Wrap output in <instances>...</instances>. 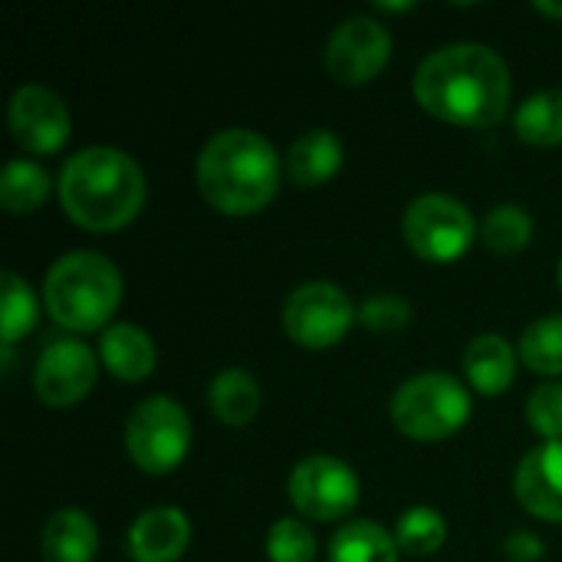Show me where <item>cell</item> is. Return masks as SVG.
<instances>
[{"label":"cell","instance_id":"5","mask_svg":"<svg viewBox=\"0 0 562 562\" xmlns=\"http://www.w3.org/2000/svg\"><path fill=\"white\" fill-rule=\"evenodd\" d=\"M471 418L468 389L448 372H418L392 395V422L418 441H441Z\"/></svg>","mask_w":562,"mask_h":562},{"label":"cell","instance_id":"19","mask_svg":"<svg viewBox=\"0 0 562 562\" xmlns=\"http://www.w3.org/2000/svg\"><path fill=\"white\" fill-rule=\"evenodd\" d=\"M207 402H211V412L231 425V428H240L247 422H254V415L260 412V385L257 379L247 372V369H221L207 389Z\"/></svg>","mask_w":562,"mask_h":562},{"label":"cell","instance_id":"7","mask_svg":"<svg viewBox=\"0 0 562 562\" xmlns=\"http://www.w3.org/2000/svg\"><path fill=\"white\" fill-rule=\"evenodd\" d=\"M402 227H405L408 247L422 260H431V263L458 260L477 234V221L468 211V204L445 191L418 194L408 204Z\"/></svg>","mask_w":562,"mask_h":562},{"label":"cell","instance_id":"6","mask_svg":"<svg viewBox=\"0 0 562 562\" xmlns=\"http://www.w3.org/2000/svg\"><path fill=\"white\" fill-rule=\"evenodd\" d=\"M191 445V418L168 395L142 398L125 422V448L128 458L148 474L175 471Z\"/></svg>","mask_w":562,"mask_h":562},{"label":"cell","instance_id":"32","mask_svg":"<svg viewBox=\"0 0 562 562\" xmlns=\"http://www.w3.org/2000/svg\"><path fill=\"white\" fill-rule=\"evenodd\" d=\"M375 7L379 10H412V3H385V0H379Z\"/></svg>","mask_w":562,"mask_h":562},{"label":"cell","instance_id":"18","mask_svg":"<svg viewBox=\"0 0 562 562\" xmlns=\"http://www.w3.org/2000/svg\"><path fill=\"white\" fill-rule=\"evenodd\" d=\"M95 550H99V530L89 514L66 507L46 520L43 527L46 562H92Z\"/></svg>","mask_w":562,"mask_h":562},{"label":"cell","instance_id":"29","mask_svg":"<svg viewBox=\"0 0 562 562\" xmlns=\"http://www.w3.org/2000/svg\"><path fill=\"white\" fill-rule=\"evenodd\" d=\"M412 319V303L398 293H372L359 306V323L375 329V333H392L408 326Z\"/></svg>","mask_w":562,"mask_h":562},{"label":"cell","instance_id":"21","mask_svg":"<svg viewBox=\"0 0 562 562\" xmlns=\"http://www.w3.org/2000/svg\"><path fill=\"white\" fill-rule=\"evenodd\" d=\"M53 191V181L46 168H40L30 158H10L0 175V204L10 214H33L36 207L46 204Z\"/></svg>","mask_w":562,"mask_h":562},{"label":"cell","instance_id":"33","mask_svg":"<svg viewBox=\"0 0 562 562\" xmlns=\"http://www.w3.org/2000/svg\"><path fill=\"white\" fill-rule=\"evenodd\" d=\"M560 286H562V260H560Z\"/></svg>","mask_w":562,"mask_h":562},{"label":"cell","instance_id":"2","mask_svg":"<svg viewBox=\"0 0 562 562\" xmlns=\"http://www.w3.org/2000/svg\"><path fill=\"white\" fill-rule=\"evenodd\" d=\"M280 155L254 128H224L198 155V188L221 214H257L280 188Z\"/></svg>","mask_w":562,"mask_h":562},{"label":"cell","instance_id":"4","mask_svg":"<svg viewBox=\"0 0 562 562\" xmlns=\"http://www.w3.org/2000/svg\"><path fill=\"white\" fill-rule=\"evenodd\" d=\"M122 300L119 267L95 250L63 254L43 280V303L49 316L72 333L102 329Z\"/></svg>","mask_w":562,"mask_h":562},{"label":"cell","instance_id":"8","mask_svg":"<svg viewBox=\"0 0 562 562\" xmlns=\"http://www.w3.org/2000/svg\"><path fill=\"white\" fill-rule=\"evenodd\" d=\"M356 319L359 310L352 306L349 293L329 280H310L283 303V329L303 349L336 346Z\"/></svg>","mask_w":562,"mask_h":562},{"label":"cell","instance_id":"25","mask_svg":"<svg viewBox=\"0 0 562 562\" xmlns=\"http://www.w3.org/2000/svg\"><path fill=\"white\" fill-rule=\"evenodd\" d=\"M448 537V524L445 517L435 510V507H408L402 517H398V527H395V540H398V550L402 553H412V557H431Z\"/></svg>","mask_w":562,"mask_h":562},{"label":"cell","instance_id":"15","mask_svg":"<svg viewBox=\"0 0 562 562\" xmlns=\"http://www.w3.org/2000/svg\"><path fill=\"white\" fill-rule=\"evenodd\" d=\"M99 356H102L105 369L115 379H125V382L148 379L151 369H155V359H158L151 336L142 326H132V323H112L102 333Z\"/></svg>","mask_w":562,"mask_h":562},{"label":"cell","instance_id":"14","mask_svg":"<svg viewBox=\"0 0 562 562\" xmlns=\"http://www.w3.org/2000/svg\"><path fill=\"white\" fill-rule=\"evenodd\" d=\"M191 543V520L178 507H151L128 530V557L135 562H175Z\"/></svg>","mask_w":562,"mask_h":562},{"label":"cell","instance_id":"10","mask_svg":"<svg viewBox=\"0 0 562 562\" xmlns=\"http://www.w3.org/2000/svg\"><path fill=\"white\" fill-rule=\"evenodd\" d=\"M392 56V33L385 23L356 13L342 20L326 43V66L346 86H362L375 79Z\"/></svg>","mask_w":562,"mask_h":562},{"label":"cell","instance_id":"3","mask_svg":"<svg viewBox=\"0 0 562 562\" xmlns=\"http://www.w3.org/2000/svg\"><path fill=\"white\" fill-rule=\"evenodd\" d=\"M59 201L76 224L89 231H115L142 211L145 175L128 151L89 145L63 165Z\"/></svg>","mask_w":562,"mask_h":562},{"label":"cell","instance_id":"27","mask_svg":"<svg viewBox=\"0 0 562 562\" xmlns=\"http://www.w3.org/2000/svg\"><path fill=\"white\" fill-rule=\"evenodd\" d=\"M267 557L273 562H313L316 560V533L303 520L283 517L267 533Z\"/></svg>","mask_w":562,"mask_h":562},{"label":"cell","instance_id":"17","mask_svg":"<svg viewBox=\"0 0 562 562\" xmlns=\"http://www.w3.org/2000/svg\"><path fill=\"white\" fill-rule=\"evenodd\" d=\"M342 168V142L333 128H310L290 145L286 171L293 184L316 188Z\"/></svg>","mask_w":562,"mask_h":562},{"label":"cell","instance_id":"26","mask_svg":"<svg viewBox=\"0 0 562 562\" xmlns=\"http://www.w3.org/2000/svg\"><path fill=\"white\" fill-rule=\"evenodd\" d=\"M0 286H3L0 333H3V346L10 349L20 336H26L33 329V323H36V296H33L30 283L23 277H16L13 270H3Z\"/></svg>","mask_w":562,"mask_h":562},{"label":"cell","instance_id":"31","mask_svg":"<svg viewBox=\"0 0 562 562\" xmlns=\"http://www.w3.org/2000/svg\"><path fill=\"white\" fill-rule=\"evenodd\" d=\"M537 10L540 13H550V16H562V3H557V0L553 3L550 0H537Z\"/></svg>","mask_w":562,"mask_h":562},{"label":"cell","instance_id":"12","mask_svg":"<svg viewBox=\"0 0 562 562\" xmlns=\"http://www.w3.org/2000/svg\"><path fill=\"white\" fill-rule=\"evenodd\" d=\"M7 122H10L16 145L33 155H49L63 148L72 128L66 102L40 82H26L13 92Z\"/></svg>","mask_w":562,"mask_h":562},{"label":"cell","instance_id":"22","mask_svg":"<svg viewBox=\"0 0 562 562\" xmlns=\"http://www.w3.org/2000/svg\"><path fill=\"white\" fill-rule=\"evenodd\" d=\"M517 135L530 145H560L562 142V89H540L520 102L514 115Z\"/></svg>","mask_w":562,"mask_h":562},{"label":"cell","instance_id":"28","mask_svg":"<svg viewBox=\"0 0 562 562\" xmlns=\"http://www.w3.org/2000/svg\"><path fill=\"white\" fill-rule=\"evenodd\" d=\"M527 422L547 441H562V385L547 382L537 385L527 398Z\"/></svg>","mask_w":562,"mask_h":562},{"label":"cell","instance_id":"1","mask_svg":"<svg viewBox=\"0 0 562 562\" xmlns=\"http://www.w3.org/2000/svg\"><path fill=\"white\" fill-rule=\"evenodd\" d=\"M412 89L425 112L454 125L491 128L510 105V69L484 43H448L418 63Z\"/></svg>","mask_w":562,"mask_h":562},{"label":"cell","instance_id":"11","mask_svg":"<svg viewBox=\"0 0 562 562\" xmlns=\"http://www.w3.org/2000/svg\"><path fill=\"white\" fill-rule=\"evenodd\" d=\"M95 375H99L95 352L72 336H59V339H49L46 349L40 352L33 389L46 405L66 408V405L82 402L92 392Z\"/></svg>","mask_w":562,"mask_h":562},{"label":"cell","instance_id":"24","mask_svg":"<svg viewBox=\"0 0 562 562\" xmlns=\"http://www.w3.org/2000/svg\"><path fill=\"white\" fill-rule=\"evenodd\" d=\"M484 244L497 254H520L533 240V217L520 204H497L481 224Z\"/></svg>","mask_w":562,"mask_h":562},{"label":"cell","instance_id":"23","mask_svg":"<svg viewBox=\"0 0 562 562\" xmlns=\"http://www.w3.org/2000/svg\"><path fill=\"white\" fill-rule=\"evenodd\" d=\"M520 359L540 375H562V313L540 316L524 329Z\"/></svg>","mask_w":562,"mask_h":562},{"label":"cell","instance_id":"16","mask_svg":"<svg viewBox=\"0 0 562 562\" xmlns=\"http://www.w3.org/2000/svg\"><path fill=\"white\" fill-rule=\"evenodd\" d=\"M464 372L481 395H501L510 389L517 375V352L507 342V336H474L464 349Z\"/></svg>","mask_w":562,"mask_h":562},{"label":"cell","instance_id":"13","mask_svg":"<svg viewBox=\"0 0 562 562\" xmlns=\"http://www.w3.org/2000/svg\"><path fill=\"white\" fill-rule=\"evenodd\" d=\"M514 491L524 510L562 524V441H543L520 458Z\"/></svg>","mask_w":562,"mask_h":562},{"label":"cell","instance_id":"20","mask_svg":"<svg viewBox=\"0 0 562 562\" xmlns=\"http://www.w3.org/2000/svg\"><path fill=\"white\" fill-rule=\"evenodd\" d=\"M398 540L379 520H352L329 540V562H398Z\"/></svg>","mask_w":562,"mask_h":562},{"label":"cell","instance_id":"30","mask_svg":"<svg viewBox=\"0 0 562 562\" xmlns=\"http://www.w3.org/2000/svg\"><path fill=\"white\" fill-rule=\"evenodd\" d=\"M504 550H507V557L514 562H537L543 557L547 547H543V540L533 530H517V533L507 537Z\"/></svg>","mask_w":562,"mask_h":562},{"label":"cell","instance_id":"9","mask_svg":"<svg viewBox=\"0 0 562 562\" xmlns=\"http://www.w3.org/2000/svg\"><path fill=\"white\" fill-rule=\"evenodd\" d=\"M293 507L310 520H339L359 504L356 471L333 454L303 458L286 481Z\"/></svg>","mask_w":562,"mask_h":562}]
</instances>
